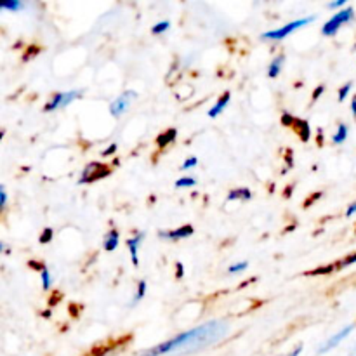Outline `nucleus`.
Returning <instances> with one entry per match:
<instances>
[{
  "mask_svg": "<svg viewBox=\"0 0 356 356\" xmlns=\"http://www.w3.org/2000/svg\"><path fill=\"white\" fill-rule=\"evenodd\" d=\"M193 235V226L186 225L183 228L172 229V232H160V236L162 238H169V240H181V238H188V236Z\"/></svg>",
  "mask_w": 356,
  "mask_h": 356,
  "instance_id": "nucleus-10",
  "label": "nucleus"
},
{
  "mask_svg": "<svg viewBox=\"0 0 356 356\" xmlns=\"http://www.w3.org/2000/svg\"><path fill=\"white\" fill-rule=\"evenodd\" d=\"M0 7H2V9H6V10H13V13H16V10L23 9L24 6L21 2H17V0H14V2H3Z\"/></svg>",
  "mask_w": 356,
  "mask_h": 356,
  "instance_id": "nucleus-19",
  "label": "nucleus"
},
{
  "mask_svg": "<svg viewBox=\"0 0 356 356\" xmlns=\"http://www.w3.org/2000/svg\"><path fill=\"white\" fill-rule=\"evenodd\" d=\"M111 174V169L108 165H104V163H97V162H92L89 163V165L83 169L82 176H80V181L79 183H94V181H99L103 179V177L110 176Z\"/></svg>",
  "mask_w": 356,
  "mask_h": 356,
  "instance_id": "nucleus-4",
  "label": "nucleus"
},
{
  "mask_svg": "<svg viewBox=\"0 0 356 356\" xmlns=\"http://www.w3.org/2000/svg\"><path fill=\"white\" fill-rule=\"evenodd\" d=\"M195 184H197V181H195L193 177H181L179 181H176L177 188H188V186H195Z\"/></svg>",
  "mask_w": 356,
  "mask_h": 356,
  "instance_id": "nucleus-20",
  "label": "nucleus"
},
{
  "mask_svg": "<svg viewBox=\"0 0 356 356\" xmlns=\"http://www.w3.org/2000/svg\"><path fill=\"white\" fill-rule=\"evenodd\" d=\"M136 97H138V92H134V90H127V92H124L122 96H118L110 106L111 115H113V117H120V115L127 110L129 104H131Z\"/></svg>",
  "mask_w": 356,
  "mask_h": 356,
  "instance_id": "nucleus-7",
  "label": "nucleus"
},
{
  "mask_svg": "<svg viewBox=\"0 0 356 356\" xmlns=\"http://www.w3.org/2000/svg\"><path fill=\"white\" fill-rule=\"evenodd\" d=\"M176 270H177L176 277H177V278H183V275H184V270H183V264H181V263H176Z\"/></svg>",
  "mask_w": 356,
  "mask_h": 356,
  "instance_id": "nucleus-31",
  "label": "nucleus"
},
{
  "mask_svg": "<svg viewBox=\"0 0 356 356\" xmlns=\"http://www.w3.org/2000/svg\"><path fill=\"white\" fill-rule=\"evenodd\" d=\"M351 87H353V86H351V82L344 83V86L341 87V89H339V101H344V99H346L348 94L351 92Z\"/></svg>",
  "mask_w": 356,
  "mask_h": 356,
  "instance_id": "nucleus-23",
  "label": "nucleus"
},
{
  "mask_svg": "<svg viewBox=\"0 0 356 356\" xmlns=\"http://www.w3.org/2000/svg\"><path fill=\"white\" fill-rule=\"evenodd\" d=\"M353 329H355V325L344 327V329L341 330L339 334H336V336H332V337H330L329 341H327V343H325V346H323L322 350H320V353H327V351H330V350H332V348L339 346V344L343 343V341L346 339L348 336H350V334H351V330H353Z\"/></svg>",
  "mask_w": 356,
  "mask_h": 356,
  "instance_id": "nucleus-9",
  "label": "nucleus"
},
{
  "mask_svg": "<svg viewBox=\"0 0 356 356\" xmlns=\"http://www.w3.org/2000/svg\"><path fill=\"white\" fill-rule=\"evenodd\" d=\"M145 292H146V282H145V280H141V282H139V285H138V292H136L134 301H132V302H134V305H136V302H138V301H141L143 296H145Z\"/></svg>",
  "mask_w": 356,
  "mask_h": 356,
  "instance_id": "nucleus-22",
  "label": "nucleus"
},
{
  "mask_svg": "<svg viewBox=\"0 0 356 356\" xmlns=\"http://www.w3.org/2000/svg\"><path fill=\"white\" fill-rule=\"evenodd\" d=\"M313 21H315V16H309L306 17V19L292 21V23L285 24L284 28H278V30H273V31H266V33H263V38H266V40H282V38L289 37V35H291L292 31L298 30V28L308 26L309 23H313Z\"/></svg>",
  "mask_w": 356,
  "mask_h": 356,
  "instance_id": "nucleus-3",
  "label": "nucleus"
},
{
  "mask_svg": "<svg viewBox=\"0 0 356 356\" xmlns=\"http://www.w3.org/2000/svg\"><path fill=\"white\" fill-rule=\"evenodd\" d=\"M143 238H145V233H139V235H136L134 238L127 240L129 250H131V259H132V264H134V266H138V264H139L138 250H139V245H141Z\"/></svg>",
  "mask_w": 356,
  "mask_h": 356,
  "instance_id": "nucleus-11",
  "label": "nucleus"
},
{
  "mask_svg": "<svg viewBox=\"0 0 356 356\" xmlns=\"http://www.w3.org/2000/svg\"><path fill=\"white\" fill-rule=\"evenodd\" d=\"M346 6V0H337V2H330L329 7L330 9H337V7H343Z\"/></svg>",
  "mask_w": 356,
  "mask_h": 356,
  "instance_id": "nucleus-28",
  "label": "nucleus"
},
{
  "mask_svg": "<svg viewBox=\"0 0 356 356\" xmlns=\"http://www.w3.org/2000/svg\"><path fill=\"white\" fill-rule=\"evenodd\" d=\"M104 250H108V252H111V250H115L118 247V232L117 229H111V232L106 233V236H104Z\"/></svg>",
  "mask_w": 356,
  "mask_h": 356,
  "instance_id": "nucleus-14",
  "label": "nucleus"
},
{
  "mask_svg": "<svg viewBox=\"0 0 356 356\" xmlns=\"http://www.w3.org/2000/svg\"><path fill=\"white\" fill-rule=\"evenodd\" d=\"M6 204H7V193H6V188H0V207L6 209Z\"/></svg>",
  "mask_w": 356,
  "mask_h": 356,
  "instance_id": "nucleus-27",
  "label": "nucleus"
},
{
  "mask_svg": "<svg viewBox=\"0 0 356 356\" xmlns=\"http://www.w3.org/2000/svg\"><path fill=\"white\" fill-rule=\"evenodd\" d=\"M353 17H355L353 7H346V9L339 10L337 14H334V17H330V19L323 24L322 33L325 35V37H332V35H336L337 31H339V28L343 26V24L350 23Z\"/></svg>",
  "mask_w": 356,
  "mask_h": 356,
  "instance_id": "nucleus-2",
  "label": "nucleus"
},
{
  "mask_svg": "<svg viewBox=\"0 0 356 356\" xmlns=\"http://www.w3.org/2000/svg\"><path fill=\"white\" fill-rule=\"evenodd\" d=\"M348 134H350V131H348V125L339 124L337 132L334 134V143H336V145H343V143L348 139Z\"/></svg>",
  "mask_w": 356,
  "mask_h": 356,
  "instance_id": "nucleus-17",
  "label": "nucleus"
},
{
  "mask_svg": "<svg viewBox=\"0 0 356 356\" xmlns=\"http://www.w3.org/2000/svg\"><path fill=\"white\" fill-rule=\"evenodd\" d=\"M247 264L249 263H245V261H243V263H238V264H233V266H229V273H240V271H243V270H247Z\"/></svg>",
  "mask_w": 356,
  "mask_h": 356,
  "instance_id": "nucleus-24",
  "label": "nucleus"
},
{
  "mask_svg": "<svg viewBox=\"0 0 356 356\" xmlns=\"http://www.w3.org/2000/svg\"><path fill=\"white\" fill-rule=\"evenodd\" d=\"M170 28V23L169 21H162V23H159V24H155V26L152 28V31L155 35H160V33H163V31H167Z\"/></svg>",
  "mask_w": 356,
  "mask_h": 356,
  "instance_id": "nucleus-21",
  "label": "nucleus"
},
{
  "mask_svg": "<svg viewBox=\"0 0 356 356\" xmlns=\"http://www.w3.org/2000/svg\"><path fill=\"white\" fill-rule=\"evenodd\" d=\"M229 96H232V94H229V92H225V94H222V96L219 97V99H218V103H216L214 106L211 108V111H209V117H211V118H216V117H218V115L221 113V111L225 110L226 106H228V103H229Z\"/></svg>",
  "mask_w": 356,
  "mask_h": 356,
  "instance_id": "nucleus-12",
  "label": "nucleus"
},
{
  "mask_svg": "<svg viewBox=\"0 0 356 356\" xmlns=\"http://www.w3.org/2000/svg\"><path fill=\"white\" fill-rule=\"evenodd\" d=\"M252 198V193L247 188H238V190L229 191L228 200H250Z\"/></svg>",
  "mask_w": 356,
  "mask_h": 356,
  "instance_id": "nucleus-16",
  "label": "nucleus"
},
{
  "mask_svg": "<svg viewBox=\"0 0 356 356\" xmlns=\"http://www.w3.org/2000/svg\"><path fill=\"white\" fill-rule=\"evenodd\" d=\"M284 61H285V56H278V58H275L273 61H271L270 70H268V75H270V79H277L278 73L282 72Z\"/></svg>",
  "mask_w": 356,
  "mask_h": 356,
  "instance_id": "nucleus-15",
  "label": "nucleus"
},
{
  "mask_svg": "<svg viewBox=\"0 0 356 356\" xmlns=\"http://www.w3.org/2000/svg\"><path fill=\"white\" fill-rule=\"evenodd\" d=\"M176 136H177L176 129H169V131L163 132V134H160L159 138H156V146H159L160 149L165 148L167 145H170V143H172L174 139H176Z\"/></svg>",
  "mask_w": 356,
  "mask_h": 356,
  "instance_id": "nucleus-13",
  "label": "nucleus"
},
{
  "mask_svg": "<svg viewBox=\"0 0 356 356\" xmlns=\"http://www.w3.org/2000/svg\"><path fill=\"white\" fill-rule=\"evenodd\" d=\"M52 240V229L51 228H45L44 233L40 235V243H49Z\"/></svg>",
  "mask_w": 356,
  "mask_h": 356,
  "instance_id": "nucleus-26",
  "label": "nucleus"
},
{
  "mask_svg": "<svg viewBox=\"0 0 356 356\" xmlns=\"http://www.w3.org/2000/svg\"><path fill=\"white\" fill-rule=\"evenodd\" d=\"M355 214H356V202H353V204H351L346 211L348 218H351V216H355Z\"/></svg>",
  "mask_w": 356,
  "mask_h": 356,
  "instance_id": "nucleus-29",
  "label": "nucleus"
},
{
  "mask_svg": "<svg viewBox=\"0 0 356 356\" xmlns=\"http://www.w3.org/2000/svg\"><path fill=\"white\" fill-rule=\"evenodd\" d=\"M42 273V287H44V291H49L52 285V278H51V273H49L47 268H44V271H40Z\"/></svg>",
  "mask_w": 356,
  "mask_h": 356,
  "instance_id": "nucleus-18",
  "label": "nucleus"
},
{
  "mask_svg": "<svg viewBox=\"0 0 356 356\" xmlns=\"http://www.w3.org/2000/svg\"><path fill=\"white\" fill-rule=\"evenodd\" d=\"M301 351H302V346H298V348H294L291 353H287L285 356H299V355H301Z\"/></svg>",
  "mask_w": 356,
  "mask_h": 356,
  "instance_id": "nucleus-32",
  "label": "nucleus"
},
{
  "mask_svg": "<svg viewBox=\"0 0 356 356\" xmlns=\"http://www.w3.org/2000/svg\"><path fill=\"white\" fill-rule=\"evenodd\" d=\"M228 334V323L222 320H214L205 325L197 327L193 330L179 334V336L172 337V339L165 341V343L159 344L155 348L139 353V356H172V355H184L193 353V351L204 350V348L212 346L218 341L225 339Z\"/></svg>",
  "mask_w": 356,
  "mask_h": 356,
  "instance_id": "nucleus-1",
  "label": "nucleus"
},
{
  "mask_svg": "<svg viewBox=\"0 0 356 356\" xmlns=\"http://www.w3.org/2000/svg\"><path fill=\"white\" fill-rule=\"evenodd\" d=\"M115 149H117V145H111V146H110V148H106V149H104V152H103V153H101V155H103V156H110V155H111V153H113V152H115Z\"/></svg>",
  "mask_w": 356,
  "mask_h": 356,
  "instance_id": "nucleus-30",
  "label": "nucleus"
},
{
  "mask_svg": "<svg viewBox=\"0 0 356 356\" xmlns=\"http://www.w3.org/2000/svg\"><path fill=\"white\" fill-rule=\"evenodd\" d=\"M282 122H284V125H289V127H294L296 131H298L299 138H301V141L308 143L309 141V136H312V132H309V124L305 120H299V118H294L291 117L289 113H285L284 117H282Z\"/></svg>",
  "mask_w": 356,
  "mask_h": 356,
  "instance_id": "nucleus-6",
  "label": "nucleus"
},
{
  "mask_svg": "<svg viewBox=\"0 0 356 356\" xmlns=\"http://www.w3.org/2000/svg\"><path fill=\"white\" fill-rule=\"evenodd\" d=\"M80 94H82V90H72V92L54 94V96L51 97V101L45 104L44 111H56V110H59V108H66L73 99H76Z\"/></svg>",
  "mask_w": 356,
  "mask_h": 356,
  "instance_id": "nucleus-5",
  "label": "nucleus"
},
{
  "mask_svg": "<svg viewBox=\"0 0 356 356\" xmlns=\"http://www.w3.org/2000/svg\"><path fill=\"white\" fill-rule=\"evenodd\" d=\"M351 111H353V117L356 118V96L353 97V101H351Z\"/></svg>",
  "mask_w": 356,
  "mask_h": 356,
  "instance_id": "nucleus-34",
  "label": "nucleus"
},
{
  "mask_svg": "<svg viewBox=\"0 0 356 356\" xmlns=\"http://www.w3.org/2000/svg\"><path fill=\"white\" fill-rule=\"evenodd\" d=\"M356 263V252L351 254V256L344 257V259L337 261V263L334 264H329V266L325 268H316V270L309 271V277H316V275H327V273H332V271H337V270H343V268H348L351 266V264Z\"/></svg>",
  "mask_w": 356,
  "mask_h": 356,
  "instance_id": "nucleus-8",
  "label": "nucleus"
},
{
  "mask_svg": "<svg viewBox=\"0 0 356 356\" xmlns=\"http://www.w3.org/2000/svg\"><path fill=\"white\" fill-rule=\"evenodd\" d=\"M198 163V159L197 156H190V159L186 160V162L183 163V167H181V169H184V170H188V169H193L195 165H197Z\"/></svg>",
  "mask_w": 356,
  "mask_h": 356,
  "instance_id": "nucleus-25",
  "label": "nucleus"
},
{
  "mask_svg": "<svg viewBox=\"0 0 356 356\" xmlns=\"http://www.w3.org/2000/svg\"><path fill=\"white\" fill-rule=\"evenodd\" d=\"M322 92H323V86L316 87L315 94H313V101H316V99H318V96H320V94H322Z\"/></svg>",
  "mask_w": 356,
  "mask_h": 356,
  "instance_id": "nucleus-33",
  "label": "nucleus"
}]
</instances>
